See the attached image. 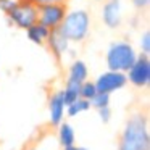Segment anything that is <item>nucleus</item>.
Returning <instances> with one entry per match:
<instances>
[{"label": "nucleus", "mask_w": 150, "mask_h": 150, "mask_svg": "<svg viewBox=\"0 0 150 150\" xmlns=\"http://www.w3.org/2000/svg\"><path fill=\"white\" fill-rule=\"evenodd\" d=\"M150 139L147 129V116L132 113L126 121L123 132L118 140V150H149Z\"/></svg>", "instance_id": "1"}, {"label": "nucleus", "mask_w": 150, "mask_h": 150, "mask_svg": "<svg viewBox=\"0 0 150 150\" xmlns=\"http://www.w3.org/2000/svg\"><path fill=\"white\" fill-rule=\"evenodd\" d=\"M55 31L65 40H76V42L82 40L89 31V15L82 10L68 13L58 29Z\"/></svg>", "instance_id": "2"}, {"label": "nucleus", "mask_w": 150, "mask_h": 150, "mask_svg": "<svg viewBox=\"0 0 150 150\" xmlns=\"http://www.w3.org/2000/svg\"><path fill=\"white\" fill-rule=\"evenodd\" d=\"M13 23H16L23 29H29L31 26L37 24L39 21V8L31 0H18L15 5L7 11Z\"/></svg>", "instance_id": "3"}, {"label": "nucleus", "mask_w": 150, "mask_h": 150, "mask_svg": "<svg viewBox=\"0 0 150 150\" xmlns=\"http://www.w3.org/2000/svg\"><path fill=\"white\" fill-rule=\"evenodd\" d=\"M134 62H136V53H134V49L129 44H115L108 50L107 63L110 66V69L115 73L129 71Z\"/></svg>", "instance_id": "4"}, {"label": "nucleus", "mask_w": 150, "mask_h": 150, "mask_svg": "<svg viewBox=\"0 0 150 150\" xmlns=\"http://www.w3.org/2000/svg\"><path fill=\"white\" fill-rule=\"evenodd\" d=\"M37 8H39V21L37 23L50 31L58 29V26L68 15V5H45V7Z\"/></svg>", "instance_id": "5"}, {"label": "nucleus", "mask_w": 150, "mask_h": 150, "mask_svg": "<svg viewBox=\"0 0 150 150\" xmlns=\"http://www.w3.org/2000/svg\"><path fill=\"white\" fill-rule=\"evenodd\" d=\"M150 79V62L147 55H140L129 69V81L137 87H144Z\"/></svg>", "instance_id": "6"}, {"label": "nucleus", "mask_w": 150, "mask_h": 150, "mask_svg": "<svg viewBox=\"0 0 150 150\" xmlns=\"http://www.w3.org/2000/svg\"><path fill=\"white\" fill-rule=\"evenodd\" d=\"M126 81L127 78L123 73H115V71L105 73L95 82V91L98 94H110V92L116 91V89H121L126 84Z\"/></svg>", "instance_id": "7"}, {"label": "nucleus", "mask_w": 150, "mask_h": 150, "mask_svg": "<svg viewBox=\"0 0 150 150\" xmlns=\"http://www.w3.org/2000/svg\"><path fill=\"white\" fill-rule=\"evenodd\" d=\"M65 111V100H63V91L55 92L50 98V123L52 126H58L63 120Z\"/></svg>", "instance_id": "8"}, {"label": "nucleus", "mask_w": 150, "mask_h": 150, "mask_svg": "<svg viewBox=\"0 0 150 150\" xmlns=\"http://www.w3.org/2000/svg\"><path fill=\"white\" fill-rule=\"evenodd\" d=\"M103 21L110 28H116L120 24V0H108L105 4Z\"/></svg>", "instance_id": "9"}, {"label": "nucleus", "mask_w": 150, "mask_h": 150, "mask_svg": "<svg viewBox=\"0 0 150 150\" xmlns=\"http://www.w3.org/2000/svg\"><path fill=\"white\" fill-rule=\"evenodd\" d=\"M50 33L52 31L47 29V28H44L42 24H34V26H31L29 29H28V36H29V39L33 40V42L39 44V45H44V44L47 42V39H49Z\"/></svg>", "instance_id": "10"}, {"label": "nucleus", "mask_w": 150, "mask_h": 150, "mask_svg": "<svg viewBox=\"0 0 150 150\" xmlns=\"http://www.w3.org/2000/svg\"><path fill=\"white\" fill-rule=\"evenodd\" d=\"M79 91H81V82L68 79V81H66V87H65V91H63V100H65V105L74 103V102L79 98Z\"/></svg>", "instance_id": "11"}, {"label": "nucleus", "mask_w": 150, "mask_h": 150, "mask_svg": "<svg viewBox=\"0 0 150 150\" xmlns=\"http://www.w3.org/2000/svg\"><path fill=\"white\" fill-rule=\"evenodd\" d=\"M86 78H87V68L82 62H76L73 63V66L69 68V78L68 79H73V81H78V82H84Z\"/></svg>", "instance_id": "12"}, {"label": "nucleus", "mask_w": 150, "mask_h": 150, "mask_svg": "<svg viewBox=\"0 0 150 150\" xmlns=\"http://www.w3.org/2000/svg\"><path fill=\"white\" fill-rule=\"evenodd\" d=\"M60 144L65 149L74 145V132H73V127L68 123H63L60 126Z\"/></svg>", "instance_id": "13"}, {"label": "nucleus", "mask_w": 150, "mask_h": 150, "mask_svg": "<svg viewBox=\"0 0 150 150\" xmlns=\"http://www.w3.org/2000/svg\"><path fill=\"white\" fill-rule=\"evenodd\" d=\"M89 108H91V102L84 100V98H78L74 103L68 105V115L69 116H74V115L81 113V111H86Z\"/></svg>", "instance_id": "14"}, {"label": "nucleus", "mask_w": 150, "mask_h": 150, "mask_svg": "<svg viewBox=\"0 0 150 150\" xmlns=\"http://www.w3.org/2000/svg\"><path fill=\"white\" fill-rule=\"evenodd\" d=\"M95 94H97V91H95V84H94V82H82V84H81L79 97H82L84 100L91 102L92 98H94Z\"/></svg>", "instance_id": "15"}, {"label": "nucleus", "mask_w": 150, "mask_h": 150, "mask_svg": "<svg viewBox=\"0 0 150 150\" xmlns=\"http://www.w3.org/2000/svg\"><path fill=\"white\" fill-rule=\"evenodd\" d=\"M108 103H110V95L108 94H95L94 95V98L91 100V105L92 107H95V108H107L108 107Z\"/></svg>", "instance_id": "16"}, {"label": "nucleus", "mask_w": 150, "mask_h": 150, "mask_svg": "<svg viewBox=\"0 0 150 150\" xmlns=\"http://www.w3.org/2000/svg\"><path fill=\"white\" fill-rule=\"evenodd\" d=\"M37 7H45V5H68L69 0H31Z\"/></svg>", "instance_id": "17"}, {"label": "nucleus", "mask_w": 150, "mask_h": 150, "mask_svg": "<svg viewBox=\"0 0 150 150\" xmlns=\"http://www.w3.org/2000/svg\"><path fill=\"white\" fill-rule=\"evenodd\" d=\"M142 49H144V55H149V52H150V33L149 31H145V34L142 37Z\"/></svg>", "instance_id": "18"}, {"label": "nucleus", "mask_w": 150, "mask_h": 150, "mask_svg": "<svg viewBox=\"0 0 150 150\" xmlns=\"http://www.w3.org/2000/svg\"><path fill=\"white\" fill-rule=\"evenodd\" d=\"M98 113H100V118H102V121H103V123H108V121H110V108H100V110H98Z\"/></svg>", "instance_id": "19"}, {"label": "nucleus", "mask_w": 150, "mask_h": 150, "mask_svg": "<svg viewBox=\"0 0 150 150\" xmlns=\"http://www.w3.org/2000/svg\"><path fill=\"white\" fill-rule=\"evenodd\" d=\"M13 5H15L13 0H0V8H2V10H4L5 13H7V11L10 10V8L13 7Z\"/></svg>", "instance_id": "20"}, {"label": "nucleus", "mask_w": 150, "mask_h": 150, "mask_svg": "<svg viewBox=\"0 0 150 150\" xmlns=\"http://www.w3.org/2000/svg\"><path fill=\"white\" fill-rule=\"evenodd\" d=\"M150 0H132V4L136 8H139V10H142V8H145L147 5H149Z\"/></svg>", "instance_id": "21"}, {"label": "nucleus", "mask_w": 150, "mask_h": 150, "mask_svg": "<svg viewBox=\"0 0 150 150\" xmlns=\"http://www.w3.org/2000/svg\"><path fill=\"white\" fill-rule=\"evenodd\" d=\"M65 150H78V147H74V145H71V147H66Z\"/></svg>", "instance_id": "22"}, {"label": "nucleus", "mask_w": 150, "mask_h": 150, "mask_svg": "<svg viewBox=\"0 0 150 150\" xmlns=\"http://www.w3.org/2000/svg\"><path fill=\"white\" fill-rule=\"evenodd\" d=\"M23 150H37V149H36V147H24Z\"/></svg>", "instance_id": "23"}]
</instances>
